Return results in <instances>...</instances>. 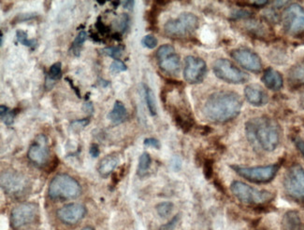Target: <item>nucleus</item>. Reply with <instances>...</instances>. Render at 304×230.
<instances>
[{
    "label": "nucleus",
    "instance_id": "13",
    "mask_svg": "<svg viewBox=\"0 0 304 230\" xmlns=\"http://www.w3.org/2000/svg\"><path fill=\"white\" fill-rule=\"evenodd\" d=\"M207 74V65L205 61L195 57L187 56L184 61L183 77L189 84H198L203 81Z\"/></svg>",
    "mask_w": 304,
    "mask_h": 230
},
{
    "label": "nucleus",
    "instance_id": "32",
    "mask_svg": "<svg viewBox=\"0 0 304 230\" xmlns=\"http://www.w3.org/2000/svg\"><path fill=\"white\" fill-rule=\"evenodd\" d=\"M47 77H49L52 81L56 82L62 77V64L60 62H57L53 64L49 69V73Z\"/></svg>",
    "mask_w": 304,
    "mask_h": 230
},
{
    "label": "nucleus",
    "instance_id": "5",
    "mask_svg": "<svg viewBox=\"0 0 304 230\" xmlns=\"http://www.w3.org/2000/svg\"><path fill=\"white\" fill-rule=\"evenodd\" d=\"M199 26L198 17L190 12H183L177 18L167 21L164 25L165 34L170 37H186L195 33Z\"/></svg>",
    "mask_w": 304,
    "mask_h": 230
},
{
    "label": "nucleus",
    "instance_id": "51",
    "mask_svg": "<svg viewBox=\"0 0 304 230\" xmlns=\"http://www.w3.org/2000/svg\"><path fill=\"white\" fill-rule=\"evenodd\" d=\"M113 38L117 41H122V36L120 33H115L113 35Z\"/></svg>",
    "mask_w": 304,
    "mask_h": 230
},
{
    "label": "nucleus",
    "instance_id": "26",
    "mask_svg": "<svg viewBox=\"0 0 304 230\" xmlns=\"http://www.w3.org/2000/svg\"><path fill=\"white\" fill-rule=\"evenodd\" d=\"M144 88H145V101H146L147 107L149 109L150 114L152 116H155L156 115V104H155V99H154L153 92H152V89H150L145 84H144Z\"/></svg>",
    "mask_w": 304,
    "mask_h": 230
},
{
    "label": "nucleus",
    "instance_id": "31",
    "mask_svg": "<svg viewBox=\"0 0 304 230\" xmlns=\"http://www.w3.org/2000/svg\"><path fill=\"white\" fill-rule=\"evenodd\" d=\"M246 29L248 30L254 36L263 37L265 35V29L266 28L260 22H257V21H254V22L249 21L248 25L246 26Z\"/></svg>",
    "mask_w": 304,
    "mask_h": 230
},
{
    "label": "nucleus",
    "instance_id": "54",
    "mask_svg": "<svg viewBox=\"0 0 304 230\" xmlns=\"http://www.w3.org/2000/svg\"><path fill=\"white\" fill-rule=\"evenodd\" d=\"M101 85L103 86V87H107L108 85H109V82L106 81V80H101Z\"/></svg>",
    "mask_w": 304,
    "mask_h": 230
},
{
    "label": "nucleus",
    "instance_id": "22",
    "mask_svg": "<svg viewBox=\"0 0 304 230\" xmlns=\"http://www.w3.org/2000/svg\"><path fill=\"white\" fill-rule=\"evenodd\" d=\"M284 226L287 230H304V223L296 211H289L285 215Z\"/></svg>",
    "mask_w": 304,
    "mask_h": 230
},
{
    "label": "nucleus",
    "instance_id": "18",
    "mask_svg": "<svg viewBox=\"0 0 304 230\" xmlns=\"http://www.w3.org/2000/svg\"><path fill=\"white\" fill-rule=\"evenodd\" d=\"M172 116L174 119L175 124L180 128L183 133L190 132L191 129L195 124V120L191 113L182 108L174 107L172 109Z\"/></svg>",
    "mask_w": 304,
    "mask_h": 230
},
{
    "label": "nucleus",
    "instance_id": "49",
    "mask_svg": "<svg viewBox=\"0 0 304 230\" xmlns=\"http://www.w3.org/2000/svg\"><path fill=\"white\" fill-rule=\"evenodd\" d=\"M66 80L69 82V85H70V87H71L72 89H74V91H75V93H76L77 95H78V97H80V98H81V93H80V90L78 89V88H77V87H75V86H74V84H73V82H72V80H70L69 77H66Z\"/></svg>",
    "mask_w": 304,
    "mask_h": 230
},
{
    "label": "nucleus",
    "instance_id": "6",
    "mask_svg": "<svg viewBox=\"0 0 304 230\" xmlns=\"http://www.w3.org/2000/svg\"><path fill=\"white\" fill-rule=\"evenodd\" d=\"M231 168L240 176L257 184H265L271 182L279 171V164H272L267 166L243 167L239 165H232Z\"/></svg>",
    "mask_w": 304,
    "mask_h": 230
},
{
    "label": "nucleus",
    "instance_id": "56",
    "mask_svg": "<svg viewBox=\"0 0 304 230\" xmlns=\"http://www.w3.org/2000/svg\"><path fill=\"white\" fill-rule=\"evenodd\" d=\"M94 230V229H93V228H92V227H85V228H84V229H83V230Z\"/></svg>",
    "mask_w": 304,
    "mask_h": 230
},
{
    "label": "nucleus",
    "instance_id": "29",
    "mask_svg": "<svg viewBox=\"0 0 304 230\" xmlns=\"http://www.w3.org/2000/svg\"><path fill=\"white\" fill-rule=\"evenodd\" d=\"M27 33L24 32L23 30H17L16 31V38L18 40V42H20L23 46H26L31 49H34L37 45V40L36 39H28Z\"/></svg>",
    "mask_w": 304,
    "mask_h": 230
},
{
    "label": "nucleus",
    "instance_id": "40",
    "mask_svg": "<svg viewBox=\"0 0 304 230\" xmlns=\"http://www.w3.org/2000/svg\"><path fill=\"white\" fill-rule=\"evenodd\" d=\"M179 220H180V216L177 215V216H175L169 222H167V224L163 225V226L160 228L159 230H174L176 226H177V224L179 222Z\"/></svg>",
    "mask_w": 304,
    "mask_h": 230
},
{
    "label": "nucleus",
    "instance_id": "43",
    "mask_svg": "<svg viewBox=\"0 0 304 230\" xmlns=\"http://www.w3.org/2000/svg\"><path fill=\"white\" fill-rule=\"evenodd\" d=\"M88 123H89V120H88V119H80V120H75V121H73V122L71 123V127H72L73 129L79 130V129H83V128H84Z\"/></svg>",
    "mask_w": 304,
    "mask_h": 230
},
{
    "label": "nucleus",
    "instance_id": "58",
    "mask_svg": "<svg viewBox=\"0 0 304 230\" xmlns=\"http://www.w3.org/2000/svg\"><path fill=\"white\" fill-rule=\"evenodd\" d=\"M302 104H303V105H304V96H303V100H302Z\"/></svg>",
    "mask_w": 304,
    "mask_h": 230
},
{
    "label": "nucleus",
    "instance_id": "20",
    "mask_svg": "<svg viewBox=\"0 0 304 230\" xmlns=\"http://www.w3.org/2000/svg\"><path fill=\"white\" fill-rule=\"evenodd\" d=\"M119 161H120V158H119L118 154H116V153H113V154L104 156L99 164L98 171H99V174L103 177L109 176L114 171V169L118 166Z\"/></svg>",
    "mask_w": 304,
    "mask_h": 230
},
{
    "label": "nucleus",
    "instance_id": "57",
    "mask_svg": "<svg viewBox=\"0 0 304 230\" xmlns=\"http://www.w3.org/2000/svg\"><path fill=\"white\" fill-rule=\"evenodd\" d=\"M99 5H104L106 3V1H97Z\"/></svg>",
    "mask_w": 304,
    "mask_h": 230
},
{
    "label": "nucleus",
    "instance_id": "8",
    "mask_svg": "<svg viewBox=\"0 0 304 230\" xmlns=\"http://www.w3.org/2000/svg\"><path fill=\"white\" fill-rule=\"evenodd\" d=\"M213 70L219 79L230 84H243L249 80V76L228 59L216 60L213 63Z\"/></svg>",
    "mask_w": 304,
    "mask_h": 230
},
{
    "label": "nucleus",
    "instance_id": "37",
    "mask_svg": "<svg viewBox=\"0 0 304 230\" xmlns=\"http://www.w3.org/2000/svg\"><path fill=\"white\" fill-rule=\"evenodd\" d=\"M127 69H128L127 66H126L122 61H120V60H115V61H114V62L112 63V65H111V67H110V71H111L113 74L121 73V72L126 71Z\"/></svg>",
    "mask_w": 304,
    "mask_h": 230
},
{
    "label": "nucleus",
    "instance_id": "52",
    "mask_svg": "<svg viewBox=\"0 0 304 230\" xmlns=\"http://www.w3.org/2000/svg\"><path fill=\"white\" fill-rule=\"evenodd\" d=\"M92 38H93V40H95L96 42H102V40L99 38V37L97 36V35H94V34H92Z\"/></svg>",
    "mask_w": 304,
    "mask_h": 230
},
{
    "label": "nucleus",
    "instance_id": "17",
    "mask_svg": "<svg viewBox=\"0 0 304 230\" xmlns=\"http://www.w3.org/2000/svg\"><path fill=\"white\" fill-rule=\"evenodd\" d=\"M244 96L249 104L260 107L268 103L269 96L264 89L258 84H250L244 89Z\"/></svg>",
    "mask_w": 304,
    "mask_h": 230
},
{
    "label": "nucleus",
    "instance_id": "7",
    "mask_svg": "<svg viewBox=\"0 0 304 230\" xmlns=\"http://www.w3.org/2000/svg\"><path fill=\"white\" fill-rule=\"evenodd\" d=\"M284 188L291 199L304 201V169L300 164L292 165L287 171L284 178Z\"/></svg>",
    "mask_w": 304,
    "mask_h": 230
},
{
    "label": "nucleus",
    "instance_id": "36",
    "mask_svg": "<svg viewBox=\"0 0 304 230\" xmlns=\"http://www.w3.org/2000/svg\"><path fill=\"white\" fill-rule=\"evenodd\" d=\"M252 17V12L245 10V9H237L235 11H233L230 14V19L231 20H242V19H249Z\"/></svg>",
    "mask_w": 304,
    "mask_h": 230
},
{
    "label": "nucleus",
    "instance_id": "21",
    "mask_svg": "<svg viewBox=\"0 0 304 230\" xmlns=\"http://www.w3.org/2000/svg\"><path fill=\"white\" fill-rule=\"evenodd\" d=\"M288 79L291 88L297 89L304 86V64H298L291 67L289 70Z\"/></svg>",
    "mask_w": 304,
    "mask_h": 230
},
{
    "label": "nucleus",
    "instance_id": "35",
    "mask_svg": "<svg viewBox=\"0 0 304 230\" xmlns=\"http://www.w3.org/2000/svg\"><path fill=\"white\" fill-rule=\"evenodd\" d=\"M157 43H158L157 38L154 36H152V35H147L142 40L143 46L147 48V49H150V50L154 49L157 46Z\"/></svg>",
    "mask_w": 304,
    "mask_h": 230
},
{
    "label": "nucleus",
    "instance_id": "34",
    "mask_svg": "<svg viewBox=\"0 0 304 230\" xmlns=\"http://www.w3.org/2000/svg\"><path fill=\"white\" fill-rule=\"evenodd\" d=\"M203 173L207 180L213 178V160L212 158H206L203 161Z\"/></svg>",
    "mask_w": 304,
    "mask_h": 230
},
{
    "label": "nucleus",
    "instance_id": "19",
    "mask_svg": "<svg viewBox=\"0 0 304 230\" xmlns=\"http://www.w3.org/2000/svg\"><path fill=\"white\" fill-rule=\"evenodd\" d=\"M261 81L268 89L272 90H279L284 85V79L282 75L274 70V68H267L261 77Z\"/></svg>",
    "mask_w": 304,
    "mask_h": 230
},
{
    "label": "nucleus",
    "instance_id": "1",
    "mask_svg": "<svg viewBox=\"0 0 304 230\" xmlns=\"http://www.w3.org/2000/svg\"><path fill=\"white\" fill-rule=\"evenodd\" d=\"M243 101L234 91L220 90L211 94L206 100L202 112L206 119L215 123H226L235 119L241 113Z\"/></svg>",
    "mask_w": 304,
    "mask_h": 230
},
{
    "label": "nucleus",
    "instance_id": "4",
    "mask_svg": "<svg viewBox=\"0 0 304 230\" xmlns=\"http://www.w3.org/2000/svg\"><path fill=\"white\" fill-rule=\"evenodd\" d=\"M231 192L240 201L252 205H265L274 199V194L268 190H260L243 182L234 181L230 185Z\"/></svg>",
    "mask_w": 304,
    "mask_h": 230
},
{
    "label": "nucleus",
    "instance_id": "27",
    "mask_svg": "<svg viewBox=\"0 0 304 230\" xmlns=\"http://www.w3.org/2000/svg\"><path fill=\"white\" fill-rule=\"evenodd\" d=\"M87 33L86 32H84V31H81L79 34H78V36L75 37V39H74V41H73V43H72V46H71V51L73 52V54L75 55V56H80V53H81V49H82V47H83V45H84V42H85V40H86V38H87Z\"/></svg>",
    "mask_w": 304,
    "mask_h": 230
},
{
    "label": "nucleus",
    "instance_id": "3",
    "mask_svg": "<svg viewBox=\"0 0 304 230\" xmlns=\"http://www.w3.org/2000/svg\"><path fill=\"white\" fill-rule=\"evenodd\" d=\"M82 193V187L75 179L68 174H56L48 188L49 197L53 200H72Z\"/></svg>",
    "mask_w": 304,
    "mask_h": 230
},
{
    "label": "nucleus",
    "instance_id": "47",
    "mask_svg": "<svg viewBox=\"0 0 304 230\" xmlns=\"http://www.w3.org/2000/svg\"><path fill=\"white\" fill-rule=\"evenodd\" d=\"M84 110L86 112V113H88V114H93V112H94V106H93V104L90 102H88V103H85L84 105Z\"/></svg>",
    "mask_w": 304,
    "mask_h": 230
},
{
    "label": "nucleus",
    "instance_id": "16",
    "mask_svg": "<svg viewBox=\"0 0 304 230\" xmlns=\"http://www.w3.org/2000/svg\"><path fill=\"white\" fill-rule=\"evenodd\" d=\"M86 215V209L80 203H69L56 212V216L61 222L69 226L79 223Z\"/></svg>",
    "mask_w": 304,
    "mask_h": 230
},
{
    "label": "nucleus",
    "instance_id": "55",
    "mask_svg": "<svg viewBox=\"0 0 304 230\" xmlns=\"http://www.w3.org/2000/svg\"><path fill=\"white\" fill-rule=\"evenodd\" d=\"M0 38H1V46H2L3 43H4V40H3L4 39V35H3L2 32H1V35H0Z\"/></svg>",
    "mask_w": 304,
    "mask_h": 230
},
{
    "label": "nucleus",
    "instance_id": "53",
    "mask_svg": "<svg viewBox=\"0 0 304 230\" xmlns=\"http://www.w3.org/2000/svg\"><path fill=\"white\" fill-rule=\"evenodd\" d=\"M112 4L114 5V7L116 8V7H118V5L120 4V2L119 1H114V2H112Z\"/></svg>",
    "mask_w": 304,
    "mask_h": 230
},
{
    "label": "nucleus",
    "instance_id": "14",
    "mask_svg": "<svg viewBox=\"0 0 304 230\" xmlns=\"http://www.w3.org/2000/svg\"><path fill=\"white\" fill-rule=\"evenodd\" d=\"M27 186L26 178L16 171H3L1 173V187L8 195L18 196L23 194Z\"/></svg>",
    "mask_w": 304,
    "mask_h": 230
},
{
    "label": "nucleus",
    "instance_id": "23",
    "mask_svg": "<svg viewBox=\"0 0 304 230\" xmlns=\"http://www.w3.org/2000/svg\"><path fill=\"white\" fill-rule=\"evenodd\" d=\"M128 118V112L126 106L120 101H116L114 103L113 110L108 114V119H110L114 124H121Z\"/></svg>",
    "mask_w": 304,
    "mask_h": 230
},
{
    "label": "nucleus",
    "instance_id": "48",
    "mask_svg": "<svg viewBox=\"0 0 304 230\" xmlns=\"http://www.w3.org/2000/svg\"><path fill=\"white\" fill-rule=\"evenodd\" d=\"M134 4H135V2L134 1H131V0H129V1H124L123 2V6L125 8H127V9H132L133 8V6H134Z\"/></svg>",
    "mask_w": 304,
    "mask_h": 230
},
{
    "label": "nucleus",
    "instance_id": "39",
    "mask_svg": "<svg viewBox=\"0 0 304 230\" xmlns=\"http://www.w3.org/2000/svg\"><path fill=\"white\" fill-rule=\"evenodd\" d=\"M95 26H96V28H97L99 33H100V35H102V36H105L107 34H109L110 31H111V28H110L109 26L105 25V24L102 22L100 17L98 18V21L96 22Z\"/></svg>",
    "mask_w": 304,
    "mask_h": 230
},
{
    "label": "nucleus",
    "instance_id": "42",
    "mask_svg": "<svg viewBox=\"0 0 304 230\" xmlns=\"http://www.w3.org/2000/svg\"><path fill=\"white\" fill-rule=\"evenodd\" d=\"M36 16H37L36 13H24V14L18 15L15 19L13 20V22H23V21H28V20H31V19H34Z\"/></svg>",
    "mask_w": 304,
    "mask_h": 230
},
{
    "label": "nucleus",
    "instance_id": "9",
    "mask_svg": "<svg viewBox=\"0 0 304 230\" xmlns=\"http://www.w3.org/2000/svg\"><path fill=\"white\" fill-rule=\"evenodd\" d=\"M285 30L290 35H300L304 32V8L299 4H291L282 15Z\"/></svg>",
    "mask_w": 304,
    "mask_h": 230
},
{
    "label": "nucleus",
    "instance_id": "41",
    "mask_svg": "<svg viewBox=\"0 0 304 230\" xmlns=\"http://www.w3.org/2000/svg\"><path fill=\"white\" fill-rule=\"evenodd\" d=\"M144 145L147 148H152V149H160L161 144L157 139L154 138H147L144 142Z\"/></svg>",
    "mask_w": 304,
    "mask_h": 230
},
{
    "label": "nucleus",
    "instance_id": "38",
    "mask_svg": "<svg viewBox=\"0 0 304 230\" xmlns=\"http://www.w3.org/2000/svg\"><path fill=\"white\" fill-rule=\"evenodd\" d=\"M130 25V16L128 14H122L119 17V22H118V27L121 30V32H125L129 28Z\"/></svg>",
    "mask_w": 304,
    "mask_h": 230
},
{
    "label": "nucleus",
    "instance_id": "46",
    "mask_svg": "<svg viewBox=\"0 0 304 230\" xmlns=\"http://www.w3.org/2000/svg\"><path fill=\"white\" fill-rule=\"evenodd\" d=\"M250 4H252L253 6L257 7H261L266 6L267 4H269V1L267 0H259V1H253L250 2Z\"/></svg>",
    "mask_w": 304,
    "mask_h": 230
},
{
    "label": "nucleus",
    "instance_id": "11",
    "mask_svg": "<svg viewBox=\"0 0 304 230\" xmlns=\"http://www.w3.org/2000/svg\"><path fill=\"white\" fill-rule=\"evenodd\" d=\"M38 216V207L32 202H24L16 206L10 213V225L13 230H20L35 221Z\"/></svg>",
    "mask_w": 304,
    "mask_h": 230
},
{
    "label": "nucleus",
    "instance_id": "24",
    "mask_svg": "<svg viewBox=\"0 0 304 230\" xmlns=\"http://www.w3.org/2000/svg\"><path fill=\"white\" fill-rule=\"evenodd\" d=\"M152 163V158L148 153H143L142 156L139 158V164H138V174L140 176H145L147 173L148 170L151 167Z\"/></svg>",
    "mask_w": 304,
    "mask_h": 230
},
{
    "label": "nucleus",
    "instance_id": "25",
    "mask_svg": "<svg viewBox=\"0 0 304 230\" xmlns=\"http://www.w3.org/2000/svg\"><path fill=\"white\" fill-rule=\"evenodd\" d=\"M19 109H13V110H9L7 106L5 105H1L0 106V116H1V119L2 121L7 125V126H10L14 119H15L16 115L18 114Z\"/></svg>",
    "mask_w": 304,
    "mask_h": 230
},
{
    "label": "nucleus",
    "instance_id": "30",
    "mask_svg": "<svg viewBox=\"0 0 304 230\" xmlns=\"http://www.w3.org/2000/svg\"><path fill=\"white\" fill-rule=\"evenodd\" d=\"M155 209L160 217L166 218L171 214V212L173 210V203L169 202V201H164V202L157 204Z\"/></svg>",
    "mask_w": 304,
    "mask_h": 230
},
{
    "label": "nucleus",
    "instance_id": "28",
    "mask_svg": "<svg viewBox=\"0 0 304 230\" xmlns=\"http://www.w3.org/2000/svg\"><path fill=\"white\" fill-rule=\"evenodd\" d=\"M124 46L118 45V46H113V47H107L102 50H100V53L104 54L109 57H112L115 60H118L121 57L122 53L124 52Z\"/></svg>",
    "mask_w": 304,
    "mask_h": 230
},
{
    "label": "nucleus",
    "instance_id": "44",
    "mask_svg": "<svg viewBox=\"0 0 304 230\" xmlns=\"http://www.w3.org/2000/svg\"><path fill=\"white\" fill-rule=\"evenodd\" d=\"M294 143H295V146H296L298 150L301 152V154L303 155L304 157V140L300 137V136H297L294 138Z\"/></svg>",
    "mask_w": 304,
    "mask_h": 230
},
{
    "label": "nucleus",
    "instance_id": "2",
    "mask_svg": "<svg viewBox=\"0 0 304 230\" xmlns=\"http://www.w3.org/2000/svg\"><path fill=\"white\" fill-rule=\"evenodd\" d=\"M245 134L255 149L272 152L281 141V129L279 124L271 118L259 117L245 123Z\"/></svg>",
    "mask_w": 304,
    "mask_h": 230
},
{
    "label": "nucleus",
    "instance_id": "10",
    "mask_svg": "<svg viewBox=\"0 0 304 230\" xmlns=\"http://www.w3.org/2000/svg\"><path fill=\"white\" fill-rule=\"evenodd\" d=\"M160 69L167 74L176 75L180 71L181 60L174 47L169 44L162 45L155 53Z\"/></svg>",
    "mask_w": 304,
    "mask_h": 230
},
{
    "label": "nucleus",
    "instance_id": "12",
    "mask_svg": "<svg viewBox=\"0 0 304 230\" xmlns=\"http://www.w3.org/2000/svg\"><path fill=\"white\" fill-rule=\"evenodd\" d=\"M27 157L32 163L39 168L48 165L50 160V149L48 139L44 134L38 135L31 144L27 151Z\"/></svg>",
    "mask_w": 304,
    "mask_h": 230
},
{
    "label": "nucleus",
    "instance_id": "50",
    "mask_svg": "<svg viewBox=\"0 0 304 230\" xmlns=\"http://www.w3.org/2000/svg\"><path fill=\"white\" fill-rule=\"evenodd\" d=\"M214 185H215V186H216V187H217V188H218L220 191H222V192H224V193H225V189H224V187H223V186L221 185L219 182H217V181L215 180V181H214Z\"/></svg>",
    "mask_w": 304,
    "mask_h": 230
},
{
    "label": "nucleus",
    "instance_id": "15",
    "mask_svg": "<svg viewBox=\"0 0 304 230\" xmlns=\"http://www.w3.org/2000/svg\"><path fill=\"white\" fill-rule=\"evenodd\" d=\"M230 56L241 67L252 73H259L262 69V62L259 55L249 49H236L231 51Z\"/></svg>",
    "mask_w": 304,
    "mask_h": 230
},
{
    "label": "nucleus",
    "instance_id": "45",
    "mask_svg": "<svg viewBox=\"0 0 304 230\" xmlns=\"http://www.w3.org/2000/svg\"><path fill=\"white\" fill-rule=\"evenodd\" d=\"M89 153H90L92 157H98L100 154L99 146L97 144H93L90 147V149H89Z\"/></svg>",
    "mask_w": 304,
    "mask_h": 230
},
{
    "label": "nucleus",
    "instance_id": "33",
    "mask_svg": "<svg viewBox=\"0 0 304 230\" xmlns=\"http://www.w3.org/2000/svg\"><path fill=\"white\" fill-rule=\"evenodd\" d=\"M159 7V6H157L155 4L154 6H152V8L150 10H148L146 12V19H147V21L152 26L156 25L157 21H158V16H159L160 12Z\"/></svg>",
    "mask_w": 304,
    "mask_h": 230
}]
</instances>
